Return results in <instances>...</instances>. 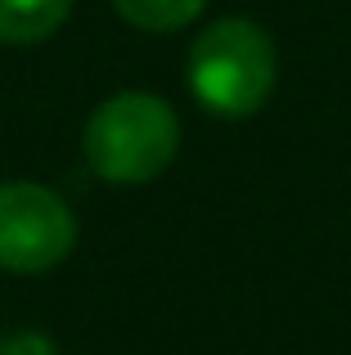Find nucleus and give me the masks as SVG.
Returning <instances> with one entry per match:
<instances>
[{
  "label": "nucleus",
  "instance_id": "nucleus-1",
  "mask_svg": "<svg viewBox=\"0 0 351 355\" xmlns=\"http://www.w3.org/2000/svg\"><path fill=\"white\" fill-rule=\"evenodd\" d=\"M86 162L108 184L158 180L180 148V121L171 104L149 90H122L104 99L86 121Z\"/></svg>",
  "mask_w": 351,
  "mask_h": 355
},
{
  "label": "nucleus",
  "instance_id": "nucleus-2",
  "mask_svg": "<svg viewBox=\"0 0 351 355\" xmlns=\"http://www.w3.org/2000/svg\"><path fill=\"white\" fill-rule=\"evenodd\" d=\"M189 90L216 117H252L275 90V45L248 18H221L189 50Z\"/></svg>",
  "mask_w": 351,
  "mask_h": 355
},
{
  "label": "nucleus",
  "instance_id": "nucleus-3",
  "mask_svg": "<svg viewBox=\"0 0 351 355\" xmlns=\"http://www.w3.org/2000/svg\"><path fill=\"white\" fill-rule=\"evenodd\" d=\"M77 248V220L54 189L32 180L0 184V270L41 275Z\"/></svg>",
  "mask_w": 351,
  "mask_h": 355
},
{
  "label": "nucleus",
  "instance_id": "nucleus-4",
  "mask_svg": "<svg viewBox=\"0 0 351 355\" xmlns=\"http://www.w3.org/2000/svg\"><path fill=\"white\" fill-rule=\"evenodd\" d=\"M72 14V0H0V41L36 45L54 36Z\"/></svg>",
  "mask_w": 351,
  "mask_h": 355
},
{
  "label": "nucleus",
  "instance_id": "nucleus-5",
  "mask_svg": "<svg viewBox=\"0 0 351 355\" xmlns=\"http://www.w3.org/2000/svg\"><path fill=\"white\" fill-rule=\"evenodd\" d=\"M113 5L140 32H176V27L194 23L207 0H113Z\"/></svg>",
  "mask_w": 351,
  "mask_h": 355
},
{
  "label": "nucleus",
  "instance_id": "nucleus-6",
  "mask_svg": "<svg viewBox=\"0 0 351 355\" xmlns=\"http://www.w3.org/2000/svg\"><path fill=\"white\" fill-rule=\"evenodd\" d=\"M0 355H59L45 333H14L0 342Z\"/></svg>",
  "mask_w": 351,
  "mask_h": 355
}]
</instances>
